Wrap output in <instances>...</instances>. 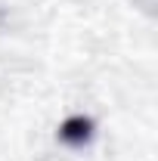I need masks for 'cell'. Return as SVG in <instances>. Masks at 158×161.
<instances>
[{
	"mask_svg": "<svg viewBox=\"0 0 158 161\" xmlns=\"http://www.w3.org/2000/svg\"><path fill=\"white\" fill-rule=\"evenodd\" d=\"M90 130H93V124L87 118H68L59 127V136H62V142H68V146H81V142L90 140Z\"/></svg>",
	"mask_w": 158,
	"mask_h": 161,
	"instance_id": "1",
	"label": "cell"
}]
</instances>
